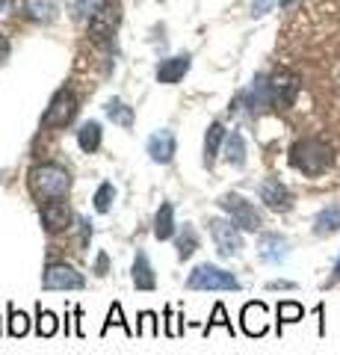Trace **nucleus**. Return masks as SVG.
Returning a JSON list of instances; mask_svg holds the SVG:
<instances>
[{"label":"nucleus","mask_w":340,"mask_h":355,"mask_svg":"<svg viewBox=\"0 0 340 355\" xmlns=\"http://www.w3.org/2000/svg\"><path fill=\"white\" fill-rule=\"evenodd\" d=\"M30 190L36 198H45V202L65 198L71 190V175L60 163H39L30 169Z\"/></svg>","instance_id":"obj_1"},{"label":"nucleus","mask_w":340,"mask_h":355,"mask_svg":"<svg viewBox=\"0 0 340 355\" xmlns=\"http://www.w3.org/2000/svg\"><path fill=\"white\" fill-rule=\"evenodd\" d=\"M332 163H334V154L320 139H299V142H293V148H290V166L308 178L325 175L332 169Z\"/></svg>","instance_id":"obj_2"},{"label":"nucleus","mask_w":340,"mask_h":355,"mask_svg":"<svg viewBox=\"0 0 340 355\" xmlns=\"http://www.w3.org/2000/svg\"><path fill=\"white\" fill-rule=\"evenodd\" d=\"M190 291H240V282L234 272L222 270V266L213 263H199L186 279Z\"/></svg>","instance_id":"obj_3"},{"label":"nucleus","mask_w":340,"mask_h":355,"mask_svg":"<svg viewBox=\"0 0 340 355\" xmlns=\"http://www.w3.org/2000/svg\"><path fill=\"white\" fill-rule=\"evenodd\" d=\"M216 205L222 207L228 216H231V222H234L237 228H243V231H260L263 219H260V214L255 210V205L246 202L243 196L225 193V196H219V202H216Z\"/></svg>","instance_id":"obj_4"},{"label":"nucleus","mask_w":340,"mask_h":355,"mask_svg":"<svg viewBox=\"0 0 340 355\" xmlns=\"http://www.w3.org/2000/svg\"><path fill=\"white\" fill-rule=\"evenodd\" d=\"M211 225V237L216 243V249L222 258H237L240 252H243V234H240V228L234 225L231 219H211L207 222Z\"/></svg>","instance_id":"obj_5"},{"label":"nucleus","mask_w":340,"mask_h":355,"mask_svg":"<svg viewBox=\"0 0 340 355\" xmlns=\"http://www.w3.org/2000/svg\"><path fill=\"white\" fill-rule=\"evenodd\" d=\"M42 287L45 291H83L86 279L71 263H48L42 272Z\"/></svg>","instance_id":"obj_6"},{"label":"nucleus","mask_w":340,"mask_h":355,"mask_svg":"<svg viewBox=\"0 0 340 355\" xmlns=\"http://www.w3.org/2000/svg\"><path fill=\"white\" fill-rule=\"evenodd\" d=\"M74 116H78V98H74L71 89H60V92L51 98V107L45 110V116H42V125L65 128Z\"/></svg>","instance_id":"obj_7"},{"label":"nucleus","mask_w":340,"mask_h":355,"mask_svg":"<svg viewBox=\"0 0 340 355\" xmlns=\"http://www.w3.org/2000/svg\"><path fill=\"white\" fill-rule=\"evenodd\" d=\"M258 196H260V202L267 205L269 210H276V214H287V210L293 207V196H290L287 187L278 181V178H267V181H260Z\"/></svg>","instance_id":"obj_8"},{"label":"nucleus","mask_w":340,"mask_h":355,"mask_svg":"<svg viewBox=\"0 0 340 355\" xmlns=\"http://www.w3.org/2000/svg\"><path fill=\"white\" fill-rule=\"evenodd\" d=\"M287 254H290V243L281 234H276V231H263L258 237V258L263 263H281L287 261Z\"/></svg>","instance_id":"obj_9"},{"label":"nucleus","mask_w":340,"mask_h":355,"mask_svg":"<svg viewBox=\"0 0 340 355\" xmlns=\"http://www.w3.org/2000/svg\"><path fill=\"white\" fill-rule=\"evenodd\" d=\"M269 89H272V104L276 107H290L299 95V77L290 71H278L276 77H269Z\"/></svg>","instance_id":"obj_10"},{"label":"nucleus","mask_w":340,"mask_h":355,"mask_svg":"<svg viewBox=\"0 0 340 355\" xmlns=\"http://www.w3.org/2000/svg\"><path fill=\"white\" fill-rule=\"evenodd\" d=\"M71 207L60 202V198H53V202H48L45 207H42V225H45L51 234H57V231H65V228H71Z\"/></svg>","instance_id":"obj_11"},{"label":"nucleus","mask_w":340,"mask_h":355,"mask_svg":"<svg viewBox=\"0 0 340 355\" xmlns=\"http://www.w3.org/2000/svg\"><path fill=\"white\" fill-rule=\"evenodd\" d=\"M148 157L154 160V163H160V166H166V163H172V157H175V133L172 130H154L148 137Z\"/></svg>","instance_id":"obj_12"},{"label":"nucleus","mask_w":340,"mask_h":355,"mask_svg":"<svg viewBox=\"0 0 340 355\" xmlns=\"http://www.w3.org/2000/svg\"><path fill=\"white\" fill-rule=\"evenodd\" d=\"M240 101H243L251 113H258V110H267L272 107V89H269V77H255V83H251L243 95H240Z\"/></svg>","instance_id":"obj_13"},{"label":"nucleus","mask_w":340,"mask_h":355,"mask_svg":"<svg viewBox=\"0 0 340 355\" xmlns=\"http://www.w3.org/2000/svg\"><path fill=\"white\" fill-rule=\"evenodd\" d=\"M240 323H243V331L249 338H260L267 335V305L263 302H249L243 308V314H240Z\"/></svg>","instance_id":"obj_14"},{"label":"nucleus","mask_w":340,"mask_h":355,"mask_svg":"<svg viewBox=\"0 0 340 355\" xmlns=\"http://www.w3.org/2000/svg\"><path fill=\"white\" fill-rule=\"evenodd\" d=\"M186 71H190V57H186V53H178V57H169L157 65V80L160 83H178Z\"/></svg>","instance_id":"obj_15"},{"label":"nucleus","mask_w":340,"mask_h":355,"mask_svg":"<svg viewBox=\"0 0 340 355\" xmlns=\"http://www.w3.org/2000/svg\"><path fill=\"white\" fill-rule=\"evenodd\" d=\"M134 287H136V291H154V287H157L154 266H151L148 254L142 249L136 252V261H134Z\"/></svg>","instance_id":"obj_16"},{"label":"nucleus","mask_w":340,"mask_h":355,"mask_svg":"<svg viewBox=\"0 0 340 355\" xmlns=\"http://www.w3.org/2000/svg\"><path fill=\"white\" fill-rule=\"evenodd\" d=\"M340 231V205H328L314 216V234L316 237H332Z\"/></svg>","instance_id":"obj_17"},{"label":"nucleus","mask_w":340,"mask_h":355,"mask_svg":"<svg viewBox=\"0 0 340 355\" xmlns=\"http://www.w3.org/2000/svg\"><path fill=\"white\" fill-rule=\"evenodd\" d=\"M175 249H178V258L181 261H190L193 254H195V249H199V234H195V228L193 225H181V231H178V237H175Z\"/></svg>","instance_id":"obj_18"},{"label":"nucleus","mask_w":340,"mask_h":355,"mask_svg":"<svg viewBox=\"0 0 340 355\" xmlns=\"http://www.w3.org/2000/svg\"><path fill=\"white\" fill-rule=\"evenodd\" d=\"M222 139H225V128L219 125V121H213V125L207 128V137H204V166H207V169L216 163V154H219Z\"/></svg>","instance_id":"obj_19"},{"label":"nucleus","mask_w":340,"mask_h":355,"mask_svg":"<svg viewBox=\"0 0 340 355\" xmlns=\"http://www.w3.org/2000/svg\"><path fill=\"white\" fill-rule=\"evenodd\" d=\"M172 234H175V207L166 202V205H160L157 216H154V237L169 240Z\"/></svg>","instance_id":"obj_20"},{"label":"nucleus","mask_w":340,"mask_h":355,"mask_svg":"<svg viewBox=\"0 0 340 355\" xmlns=\"http://www.w3.org/2000/svg\"><path fill=\"white\" fill-rule=\"evenodd\" d=\"M78 142L86 154H95L101 148V125H98V121H86V125L78 130Z\"/></svg>","instance_id":"obj_21"},{"label":"nucleus","mask_w":340,"mask_h":355,"mask_svg":"<svg viewBox=\"0 0 340 355\" xmlns=\"http://www.w3.org/2000/svg\"><path fill=\"white\" fill-rule=\"evenodd\" d=\"M57 331H60V317L53 314V311L42 308V302H39V308H36V335L39 338H53Z\"/></svg>","instance_id":"obj_22"},{"label":"nucleus","mask_w":340,"mask_h":355,"mask_svg":"<svg viewBox=\"0 0 340 355\" xmlns=\"http://www.w3.org/2000/svg\"><path fill=\"white\" fill-rule=\"evenodd\" d=\"M225 157L231 166H237V169H243L246 166V139H243V133H231L228 137V146H225Z\"/></svg>","instance_id":"obj_23"},{"label":"nucleus","mask_w":340,"mask_h":355,"mask_svg":"<svg viewBox=\"0 0 340 355\" xmlns=\"http://www.w3.org/2000/svg\"><path fill=\"white\" fill-rule=\"evenodd\" d=\"M24 9L36 21H53L57 18V0H24Z\"/></svg>","instance_id":"obj_24"},{"label":"nucleus","mask_w":340,"mask_h":355,"mask_svg":"<svg viewBox=\"0 0 340 355\" xmlns=\"http://www.w3.org/2000/svg\"><path fill=\"white\" fill-rule=\"evenodd\" d=\"M69 6H71V12L78 15V18H86V21H92L104 12V0H69Z\"/></svg>","instance_id":"obj_25"},{"label":"nucleus","mask_w":340,"mask_h":355,"mask_svg":"<svg viewBox=\"0 0 340 355\" xmlns=\"http://www.w3.org/2000/svg\"><path fill=\"white\" fill-rule=\"evenodd\" d=\"M276 314H278V331H281L284 323H299L305 317V308L299 302H293V299H284V302H278Z\"/></svg>","instance_id":"obj_26"},{"label":"nucleus","mask_w":340,"mask_h":355,"mask_svg":"<svg viewBox=\"0 0 340 355\" xmlns=\"http://www.w3.org/2000/svg\"><path fill=\"white\" fill-rule=\"evenodd\" d=\"M107 116L116 121V125H122V128H130L134 125V110H130L127 104H122L118 98H113V101H107Z\"/></svg>","instance_id":"obj_27"},{"label":"nucleus","mask_w":340,"mask_h":355,"mask_svg":"<svg viewBox=\"0 0 340 355\" xmlns=\"http://www.w3.org/2000/svg\"><path fill=\"white\" fill-rule=\"evenodd\" d=\"M113 326H118V329H125V335L127 338H134L136 335V329H130L127 326V320H125V314H122V305L118 302H113V308H109V314H107V323H104V329H101V335H107Z\"/></svg>","instance_id":"obj_28"},{"label":"nucleus","mask_w":340,"mask_h":355,"mask_svg":"<svg viewBox=\"0 0 340 355\" xmlns=\"http://www.w3.org/2000/svg\"><path fill=\"white\" fill-rule=\"evenodd\" d=\"M30 331V317L24 311H18L15 305H9V335L12 338H24Z\"/></svg>","instance_id":"obj_29"},{"label":"nucleus","mask_w":340,"mask_h":355,"mask_svg":"<svg viewBox=\"0 0 340 355\" xmlns=\"http://www.w3.org/2000/svg\"><path fill=\"white\" fill-rule=\"evenodd\" d=\"M92 202H95L98 214H109V210H113V202H116V187L113 184H101Z\"/></svg>","instance_id":"obj_30"},{"label":"nucleus","mask_w":340,"mask_h":355,"mask_svg":"<svg viewBox=\"0 0 340 355\" xmlns=\"http://www.w3.org/2000/svg\"><path fill=\"white\" fill-rule=\"evenodd\" d=\"M136 335H145V338H157V335H160V323H157V314H154V311H142V314H139Z\"/></svg>","instance_id":"obj_31"},{"label":"nucleus","mask_w":340,"mask_h":355,"mask_svg":"<svg viewBox=\"0 0 340 355\" xmlns=\"http://www.w3.org/2000/svg\"><path fill=\"white\" fill-rule=\"evenodd\" d=\"M216 326H222V329H228V331H231V335H234V326H231V320H228V314H225V305H222V302H216V305H213V317L207 320L204 335H211V331H213Z\"/></svg>","instance_id":"obj_32"},{"label":"nucleus","mask_w":340,"mask_h":355,"mask_svg":"<svg viewBox=\"0 0 340 355\" xmlns=\"http://www.w3.org/2000/svg\"><path fill=\"white\" fill-rule=\"evenodd\" d=\"M181 320H184V317H178V314H175L172 308H166V335H169V338H178L181 331H184Z\"/></svg>","instance_id":"obj_33"},{"label":"nucleus","mask_w":340,"mask_h":355,"mask_svg":"<svg viewBox=\"0 0 340 355\" xmlns=\"http://www.w3.org/2000/svg\"><path fill=\"white\" fill-rule=\"evenodd\" d=\"M278 0H251V15H267Z\"/></svg>","instance_id":"obj_34"},{"label":"nucleus","mask_w":340,"mask_h":355,"mask_svg":"<svg viewBox=\"0 0 340 355\" xmlns=\"http://www.w3.org/2000/svg\"><path fill=\"white\" fill-rule=\"evenodd\" d=\"M95 272H98V275H107V272H109V258H107V252H101V254L95 258Z\"/></svg>","instance_id":"obj_35"},{"label":"nucleus","mask_w":340,"mask_h":355,"mask_svg":"<svg viewBox=\"0 0 340 355\" xmlns=\"http://www.w3.org/2000/svg\"><path fill=\"white\" fill-rule=\"evenodd\" d=\"M267 287H269V291H293L296 284H293V282H281V279H278V282H269Z\"/></svg>","instance_id":"obj_36"},{"label":"nucleus","mask_w":340,"mask_h":355,"mask_svg":"<svg viewBox=\"0 0 340 355\" xmlns=\"http://www.w3.org/2000/svg\"><path fill=\"white\" fill-rule=\"evenodd\" d=\"M9 57V42L3 39V36H0V65H3V60Z\"/></svg>","instance_id":"obj_37"},{"label":"nucleus","mask_w":340,"mask_h":355,"mask_svg":"<svg viewBox=\"0 0 340 355\" xmlns=\"http://www.w3.org/2000/svg\"><path fill=\"white\" fill-rule=\"evenodd\" d=\"M334 282H340V258H337V263H334Z\"/></svg>","instance_id":"obj_38"}]
</instances>
